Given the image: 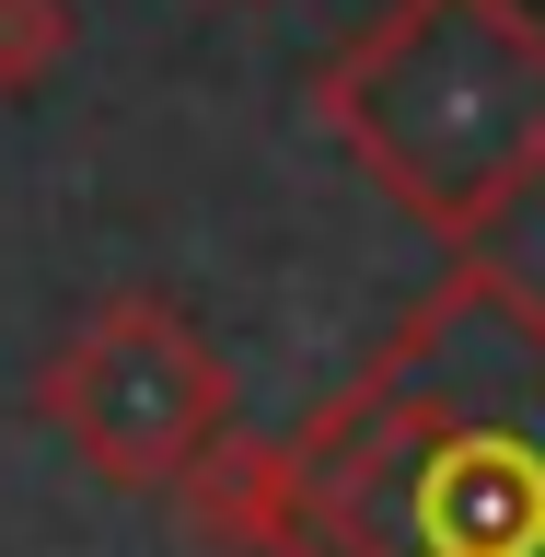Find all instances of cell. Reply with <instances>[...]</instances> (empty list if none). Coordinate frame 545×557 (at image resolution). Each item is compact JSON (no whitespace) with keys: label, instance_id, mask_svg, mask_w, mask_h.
Returning a JSON list of instances; mask_svg holds the SVG:
<instances>
[{"label":"cell","instance_id":"6da1fadb","mask_svg":"<svg viewBox=\"0 0 545 557\" xmlns=\"http://www.w3.org/2000/svg\"><path fill=\"white\" fill-rule=\"evenodd\" d=\"M174 499L233 557H545V290L465 244L290 442L221 430Z\"/></svg>","mask_w":545,"mask_h":557},{"label":"cell","instance_id":"7a4b0ae2","mask_svg":"<svg viewBox=\"0 0 545 557\" xmlns=\"http://www.w3.org/2000/svg\"><path fill=\"white\" fill-rule=\"evenodd\" d=\"M313 116L430 244H487L545 186V12L534 0H383L325 47Z\"/></svg>","mask_w":545,"mask_h":557},{"label":"cell","instance_id":"3957f363","mask_svg":"<svg viewBox=\"0 0 545 557\" xmlns=\"http://www.w3.org/2000/svg\"><path fill=\"white\" fill-rule=\"evenodd\" d=\"M35 407L104 487H186L209 442L233 430V360L209 348V325L163 290H116L47 348Z\"/></svg>","mask_w":545,"mask_h":557},{"label":"cell","instance_id":"277c9868","mask_svg":"<svg viewBox=\"0 0 545 557\" xmlns=\"http://www.w3.org/2000/svg\"><path fill=\"white\" fill-rule=\"evenodd\" d=\"M70 0H0V104L12 94H35V82H47V70L70 59Z\"/></svg>","mask_w":545,"mask_h":557}]
</instances>
